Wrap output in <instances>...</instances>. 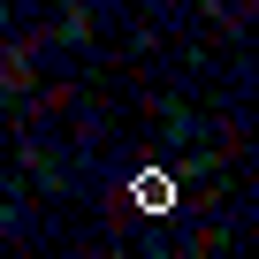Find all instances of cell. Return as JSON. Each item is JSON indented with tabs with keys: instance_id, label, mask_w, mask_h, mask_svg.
Returning a JSON list of instances; mask_svg holds the SVG:
<instances>
[{
	"instance_id": "1",
	"label": "cell",
	"mask_w": 259,
	"mask_h": 259,
	"mask_svg": "<svg viewBox=\"0 0 259 259\" xmlns=\"http://www.w3.org/2000/svg\"><path fill=\"white\" fill-rule=\"evenodd\" d=\"M130 198H138L145 213H168V206H176V183H168L160 168H138V183H130Z\"/></svg>"
}]
</instances>
